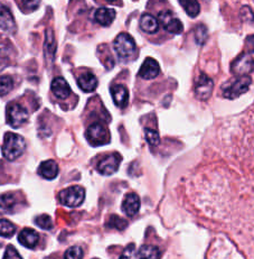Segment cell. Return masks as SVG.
<instances>
[{
	"instance_id": "7",
	"label": "cell",
	"mask_w": 254,
	"mask_h": 259,
	"mask_svg": "<svg viewBox=\"0 0 254 259\" xmlns=\"http://www.w3.org/2000/svg\"><path fill=\"white\" fill-rule=\"evenodd\" d=\"M121 160H122L121 155H119L117 153L108 155V156L103 157L100 162L97 163L96 170L101 175L110 176L112 174H115L119 169Z\"/></svg>"
},
{
	"instance_id": "27",
	"label": "cell",
	"mask_w": 254,
	"mask_h": 259,
	"mask_svg": "<svg viewBox=\"0 0 254 259\" xmlns=\"http://www.w3.org/2000/svg\"><path fill=\"white\" fill-rule=\"evenodd\" d=\"M16 204L15 196L10 193L0 195V209L3 210H12L14 205Z\"/></svg>"
},
{
	"instance_id": "17",
	"label": "cell",
	"mask_w": 254,
	"mask_h": 259,
	"mask_svg": "<svg viewBox=\"0 0 254 259\" xmlns=\"http://www.w3.org/2000/svg\"><path fill=\"white\" fill-rule=\"evenodd\" d=\"M38 174L45 180H54L59 175V165L53 159L45 160L39 165Z\"/></svg>"
},
{
	"instance_id": "1",
	"label": "cell",
	"mask_w": 254,
	"mask_h": 259,
	"mask_svg": "<svg viewBox=\"0 0 254 259\" xmlns=\"http://www.w3.org/2000/svg\"><path fill=\"white\" fill-rule=\"evenodd\" d=\"M26 149L25 139L17 134L7 133L4 137L3 155L8 160H15L24 154Z\"/></svg>"
},
{
	"instance_id": "8",
	"label": "cell",
	"mask_w": 254,
	"mask_h": 259,
	"mask_svg": "<svg viewBox=\"0 0 254 259\" xmlns=\"http://www.w3.org/2000/svg\"><path fill=\"white\" fill-rule=\"evenodd\" d=\"M159 22L168 33H172L174 35H179L183 33V23L177 17H175V15L169 10H165V12L159 14Z\"/></svg>"
},
{
	"instance_id": "3",
	"label": "cell",
	"mask_w": 254,
	"mask_h": 259,
	"mask_svg": "<svg viewBox=\"0 0 254 259\" xmlns=\"http://www.w3.org/2000/svg\"><path fill=\"white\" fill-rule=\"evenodd\" d=\"M113 46H115L117 54L121 60H128V59L132 58L137 50L134 39L127 33L119 34L117 36V38L115 39Z\"/></svg>"
},
{
	"instance_id": "31",
	"label": "cell",
	"mask_w": 254,
	"mask_h": 259,
	"mask_svg": "<svg viewBox=\"0 0 254 259\" xmlns=\"http://www.w3.org/2000/svg\"><path fill=\"white\" fill-rule=\"evenodd\" d=\"M65 259H81L83 258V250L80 247H72L70 249H67L65 255Z\"/></svg>"
},
{
	"instance_id": "5",
	"label": "cell",
	"mask_w": 254,
	"mask_h": 259,
	"mask_svg": "<svg viewBox=\"0 0 254 259\" xmlns=\"http://www.w3.org/2000/svg\"><path fill=\"white\" fill-rule=\"evenodd\" d=\"M85 137L87 142L90 143L92 146H102V145H107L110 143V134H109L108 129L98 122H94L87 128L85 133Z\"/></svg>"
},
{
	"instance_id": "21",
	"label": "cell",
	"mask_w": 254,
	"mask_h": 259,
	"mask_svg": "<svg viewBox=\"0 0 254 259\" xmlns=\"http://www.w3.org/2000/svg\"><path fill=\"white\" fill-rule=\"evenodd\" d=\"M162 256L160 249L156 246L144 245L136 252V258L140 259H158Z\"/></svg>"
},
{
	"instance_id": "32",
	"label": "cell",
	"mask_w": 254,
	"mask_h": 259,
	"mask_svg": "<svg viewBox=\"0 0 254 259\" xmlns=\"http://www.w3.org/2000/svg\"><path fill=\"white\" fill-rule=\"evenodd\" d=\"M4 258L5 259H9V258L10 259H13V258L22 259L23 257L20 256V253L16 250V248H15L14 246H8L6 251H5V253H4Z\"/></svg>"
},
{
	"instance_id": "24",
	"label": "cell",
	"mask_w": 254,
	"mask_h": 259,
	"mask_svg": "<svg viewBox=\"0 0 254 259\" xmlns=\"http://www.w3.org/2000/svg\"><path fill=\"white\" fill-rule=\"evenodd\" d=\"M16 232V227L6 219H0V236L10 238Z\"/></svg>"
},
{
	"instance_id": "23",
	"label": "cell",
	"mask_w": 254,
	"mask_h": 259,
	"mask_svg": "<svg viewBox=\"0 0 254 259\" xmlns=\"http://www.w3.org/2000/svg\"><path fill=\"white\" fill-rule=\"evenodd\" d=\"M55 51H56V43H55L54 34L50 29H48L47 33H46V40H45L46 56L49 58L50 60H53L54 55H55Z\"/></svg>"
},
{
	"instance_id": "28",
	"label": "cell",
	"mask_w": 254,
	"mask_h": 259,
	"mask_svg": "<svg viewBox=\"0 0 254 259\" xmlns=\"http://www.w3.org/2000/svg\"><path fill=\"white\" fill-rule=\"evenodd\" d=\"M35 224L40 229L44 230H50L53 228V221H52V218L47 214H41L35 219Z\"/></svg>"
},
{
	"instance_id": "12",
	"label": "cell",
	"mask_w": 254,
	"mask_h": 259,
	"mask_svg": "<svg viewBox=\"0 0 254 259\" xmlns=\"http://www.w3.org/2000/svg\"><path fill=\"white\" fill-rule=\"evenodd\" d=\"M110 93L112 100L118 108H126L129 103V92L128 89L122 84L112 85L110 88Z\"/></svg>"
},
{
	"instance_id": "30",
	"label": "cell",
	"mask_w": 254,
	"mask_h": 259,
	"mask_svg": "<svg viewBox=\"0 0 254 259\" xmlns=\"http://www.w3.org/2000/svg\"><path fill=\"white\" fill-rule=\"evenodd\" d=\"M195 38L196 42L198 43L199 45L204 44L205 40L207 38V29L204 25H199L198 27L196 28L195 30Z\"/></svg>"
},
{
	"instance_id": "14",
	"label": "cell",
	"mask_w": 254,
	"mask_h": 259,
	"mask_svg": "<svg viewBox=\"0 0 254 259\" xmlns=\"http://www.w3.org/2000/svg\"><path fill=\"white\" fill-rule=\"evenodd\" d=\"M50 89H52V92L55 95V97L62 100L69 98L71 95V87L69 85V83H67L64 77H61V76L55 77V79L52 81Z\"/></svg>"
},
{
	"instance_id": "25",
	"label": "cell",
	"mask_w": 254,
	"mask_h": 259,
	"mask_svg": "<svg viewBox=\"0 0 254 259\" xmlns=\"http://www.w3.org/2000/svg\"><path fill=\"white\" fill-rule=\"evenodd\" d=\"M107 226L109 228H112V229H117V230L122 231L128 227V222L119 215L113 214V215L110 217V219H109Z\"/></svg>"
},
{
	"instance_id": "4",
	"label": "cell",
	"mask_w": 254,
	"mask_h": 259,
	"mask_svg": "<svg viewBox=\"0 0 254 259\" xmlns=\"http://www.w3.org/2000/svg\"><path fill=\"white\" fill-rule=\"evenodd\" d=\"M85 199V190L79 185L70 186L60 193V201L69 208L80 206Z\"/></svg>"
},
{
	"instance_id": "11",
	"label": "cell",
	"mask_w": 254,
	"mask_h": 259,
	"mask_svg": "<svg viewBox=\"0 0 254 259\" xmlns=\"http://www.w3.org/2000/svg\"><path fill=\"white\" fill-rule=\"evenodd\" d=\"M160 73V66L159 63L151 58H147L144 60L141 67L139 70V76L142 77L144 80H151L158 76Z\"/></svg>"
},
{
	"instance_id": "33",
	"label": "cell",
	"mask_w": 254,
	"mask_h": 259,
	"mask_svg": "<svg viewBox=\"0 0 254 259\" xmlns=\"http://www.w3.org/2000/svg\"><path fill=\"white\" fill-rule=\"evenodd\" d=\"M22 4L25 10H27V12H34L35 9L38 8L40 0H23Z\"/></svg>"
},
{
	"instance_id": "19",
	"label": "cell",
	"mask_w": 254,
	"mask_h": 259,
	"mask_svg": "<svg viewBox=\"0 0 254 259\" xmlns=\"http://www.w3.org/2000/svg\"><path fill=\"white\" fill-rule=\"evenodd\" d=\"M94 18L101 26H110L116 19V10L106 7L98 8L95 12Z\"/></svg>"
},
{
	"instance_id": "22",
	"label": "cell",
	"mask_w": 254,
	"mask_h": 259,
	"mask_svg": "<svg viewBox=\"0 0 254 259\" xmlns=\"http://www.w3.org/2000/svg\"><path fill=\"white\" fill-rule=\"evenodd\" d=\"M178 2L189 17L195 18L198 16L200 12V6L197 0H178Z\"/></svg>"
},
{
	"instance_id": "10",
	"label": "cell",
	"mask_w": 254,
	"mask_h": 259,
	"mask_svg": "<svg viewBox=\"0 0 254 259\" xmlns=\"http://www.w3.org/2000/svg\"><path fill=\"white\" fill-rule=\"evenodd\" d=\"M253 71L252 54H242L232 63V72L237 76L250 74Z\"/></svg>"
},
{
	"instance_id": "13",
	"label": "cell",
	"mask_w": 254,
	"mask_h": 259,
	"mask_svg": "<svg viewBox=\"0 0 254 259\" xmlns=\"http://www.w3.org/2000/svg\"><path fill=\"white\" fill-rule=\"evenodd\" d=\"M140 198L136 193H128L124 196L123 203H122V211L126 213L129 218H133L140 210Z\"/></svg>"
},
{
	"instance_id": "20",
	"label": "cell",
	"mask_w": 254,
	"mask_h": 259,
	"mask_svg": "<svg viewBox=\"0 0 254 259\" xmlns=\"http://www.w3.org/2000/svg\"><path fill=\"white\" fill-rule=\"evenodd\" d=\"M140 27L147 34H155L159 29V22L157 18H155L153 15L144 14L140 19Z\"/></svg>"
},
{
	"instance_id": "18",
	"label": "cell",
	"mask_w": 254,
	"mask_h": 259,
	"mask_svg": "<svg viewBox=\"0 0 254 259\" xmlns=\"http://www.w3.org/2000/svg\"><path fill=\"white\" fill-rule=\"evenodd\" d=\"M77 84H79L82 91L93 92L97 87V79L94 74L91 73V72H86V73H83L79 79H77Z\"/></svg>"
},
{
	"instance_id": "6",
	"label": "cell",
	"mask_w": 254,
	"mask_h": 259,
	"mask_svg": "<svg viewBox=\"0 0 254 259\" xmlns=\"http://www.w3.org/2000/svg\"><path fill=\"white\" fill-rule=\"evenodd\" d=\"M7 121L13 128H19L28 120V112L19 103H9L7 106Z\"/></svg>"
},
{
	"instance_id": "2",
	"label": "cell",
	"mask_w": 254,
	"mask_h": 259,
	"mask_svg": "<svg viewBox=\"0 0 254 259\" xmlns=\"http://www.w3.org/2000/svg\"><path fill=\"white\" fill-rule=\"evenodd\" d=\"M251 79L247 75L238 76L235 80L227 82V83L222 88L223 96L227 99H235L240 97L243 93H245L250 89Z\"/></svg>"
},
{
	"instance_id": "29",
	"label": "cell",
	"mask_w": 254,
	"mask_h": 259,
	"mask_svg": "<svg viewBox=\"0 0 254 259\" xmlns=\"http://www.w3.org/2000/svg\"><path fill=\"white\" fill-rule=\"evenodd\" d=\"M144 135L150 146H158L160 144V136L158 132L154 131L151 128H144Z\"/></svg>"
},
{
	"instance_id": "9",
	"label": "cell",
	"mask_w": 254,
	"mask_h": 259,
	"mask_svg": "<svg viewBox=\"0 0 254 259\" xmlns=\"http://www.w3.org/2000/svg\"><path fill=\"white\" fill-rule=\"evenodd\" d=\"M214 88V82L211 77L207 76L206 74H200L198 79L196 81L195 85V93L196 97L198 98L199 100H207L210 99L212 96V92H213Z\"/></svg>"
},
{
	"instance_id": "34",
	"label": "cell",
	"mask_w": 254,
	"mask_h": 259,
	"mask_svg": "<svg viewBox=\"0 0 254 259\" xmlns=\"http://www.w3.org/2000/svg\"><path fill=\"white\" fill-rule=\"evenodd\" d=\"M120 258H136V252H134V245H129L122 256Z\"/></svg>"
},
{
	"instance_id": "26",
	"label": "cell",
	"mask_w": 254,
	"mask_h": 259,
	"mask_svg": "<svg viewBox=\"0 0 254 259\" xmlns=\"http://www.w3.org/2000/svg\"><path fill=\"white\" fill-rule=\"evenodd\" d=\"M14 81L8 75L0 76V96H6L13 90Z\"/></svg>"
},
{
	"instance_id": "15",
	"label": "cell",
	"mask_w": 254,
	"mask_h": 259,
	"mask_svg": "<svg viewBox=\"0 0 254 259\" xmlns=\"http://www.w3.org/2000/svg\"><path fill=\"white\" fill-rule=\"evenodd\" d=\"M0 28L9 33H14L16 30V23L13 14L3 4H0Z\"/></svg>"
},
{
	"instance_id": "16",
	"label": "cell",
	"mask_w": 254,
	"mask_h": 259,
	"mask_svg": "<svg viewBox=\"0 0 254 259\" xmlns=\"http://www.w3.org/2000/svg\"><path fill=\"white\" fill-rule=\"evenodd\" d=\"M38 240H39V235L35 230L29 229V228H26V229L19 232V236H18L19 243L26 248H29V249H33V248L37 246Z\"/></svg>"
},
{
	"instance_id": "35",
	"label": "cell",
	"mask_w": 254,
	"mask_h": 259,
	"mask_svg": "<svg viewBox=\"0 0 254 259\" xmlns=\"http://www.w3.org/2000/svg\"><path fill=\"white\" fill-rule=\"evenodd\" d=\"M107 2H108V3H116L117 0H107Z\"/></svg>"
}]
</instances>
